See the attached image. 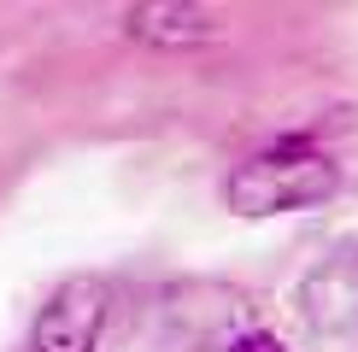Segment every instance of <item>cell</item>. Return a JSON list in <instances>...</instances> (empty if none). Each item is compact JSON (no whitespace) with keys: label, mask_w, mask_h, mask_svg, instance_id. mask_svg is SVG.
<instances>
[{"label":"cell","mask_w":358,"mask_h":352,"mask_svg":"<svg viewBox=\"0 0 358 352\" xmlns=\"http://www.w3.org/2000/svg\"><path fill=\"white\" fill-rule=\"evenodd\" d=\"M335 188H341V165L294 135V141H276L271 153H252L247 165H235L223 182V200L241 217H282V212L335 200Z\"/></svg>","instance_id":"obj_1"},{"label":"cell","mask_w":358,"mask_h":352,"mask_svg":"<svg viewBox=\"0 0 358 352\" xmlns=\"http://www.w3.org/2000/svg\"><path fill=\"white\" fill-rule=\"evenodd\" d=\"M106 311H112L106 282H100V276H71V282H59L48 293V305L36 311L29 352H100Z\"/></svg>","instance_id":"obj_2"},{"label":"cell","mask_w":358,"mask_h":352,"mask_svg":"<svg viewBox=\"0 0 358 352\" xmlns=\"http://www.w3.org/2000/svg\"><path fill=\"white\" fill-rule=\"evenodd\" d=\"M300 300H306L311 329H323V335L358 329V258H329V264H317V270L306 276Z\"/></svg>","instance_id":"obj_3"},{"label":"cell","mask_w":358,"mask_h":352,"mask_svg":"<svg viewBox=\"0 0 358 352\" xmlns=\"http://www.w3.org/2000/svg\"><path fill=\"white\" fill-rule=\"evenodd\" d=\"M124 29L147 47H200V41L217 36V12L206 6H176V0H153V6H129Z\"/></svg>","instance_id":"obj_4"},{"label":"cell","mask_w":358,"mask_h":352,"mask_svg":"<svg viewBox=\"0 0 358 352\" xmlns=\"http://www.w3.org/2000/svg\"><path fill=\"white\" fill-rule=\"evenodd\" d=\"M223 352H288V346H282L271 329H241V335H229V346H223Z\"/></svg>","instance_id":"obj_5"}]
</instances>
